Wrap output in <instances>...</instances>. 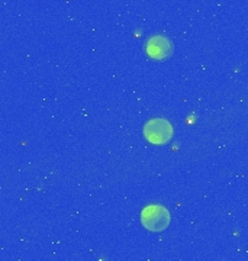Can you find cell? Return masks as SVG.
Returning <instances> with one entry per match:
<instances>
[{"mask_svg": "<svg viewBox=\"0 0 248 261\" xmlns=\"http://www.w3.org/2000/svg\"><path fill=\"white\" fill-rule=\"evenodd\" d=\"M141 222L150 232H163L170 225V212L164 206L150 205L141 212Z\"/></svg>", "mask_w": 248, "mask_h": 261, "instance_id": "1", "label": "cell"}, {"mask_svg": "<svg viewBox=\"0 0 248 261\" xmlns=\"http://www.w3.org/2000/svg\"><path fill=\"white\" fill-rule=\"evenodd\" d=\"M147 54L153 60H165L173 54V44L168 38L163 35L151 37L147 42Z\"/></svg>", "mask_w": 248, "mask_h": 261, "instance_id": "3", "label": "cell"}, {"mask_svg": "<svg viewBox=\"0 0 248 261\" xmlns=\"http://www.w3.org/2000/svg\"><path fill=\"white\" fill-rule=\"evenodd\" d=\"M144 137L151 144L163 145L173 138V126L170 122L161 118L150 119L144 125Z\"/></svg>", "mask_w": 248, "mask_h": 261, "instance_id": "2", "label": "cell"}]
</instances>
